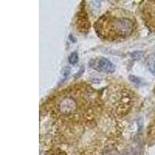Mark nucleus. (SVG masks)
I'll return each instance as SVG.
<instances>
[{"mask_svg": "<svg viewBox=\"0 0 155 155\" xmlns=\"http://www.w3.org/2000/svg\"><path fill=\"white\" fill-rule=\"evenodd\" d=\"M58 109L64 115L71 114L76 109L75 101L71 97H66L58 104Z\"/></svg>", "mask_w": 155, "mask_h": 155, "instance_id": "3", "label": "nucleus"}, {"mask_svg": "<svg viewBox=\"0 0 155 155\" xmlns=\"http://www.w3.org/2000/svg\"><path fill=\"white\" fill-rule=\"evenodd\" d=\"M130 79L131 81H133L134 83H135V84H138V83L140 82V81L139 78H138L137 77L134 76V75L130 76Z\"/></svg>", "mask_w": 155, "mask_h": 155, "instance_id": "5", "label": "nucleus"}, {"mask_svg": "<svg viewBox=\"0 0 155 155\" xmlns=\"http://www.w3.org/2000/svg\"><path fill=\"white\" fill-rule=\"evenodd\" d=\"M78 61V56L77 52H73L69 57V62L71 64H75Z\"/></svg>", "mask_w": 155, "mask_h": 155, "instance_id": "4", "label": "nucleus"}, {"mask_svg": "<svg viewBox=\"0 0 155 155\" xmlns=\"http://www.w3.org/2000/svg\"><path fill=\"white\" fill-rule=\"evenodd\" d=\"M91 67L99 71H103L106 73H112L115 71L114 64L106 58H101L96 61H93V65Z\"/></svg>", "mask_w": 155, "mask_h": 155, "instance_id": "2", "label": "nucleus"}, {"mask_svg": "<svg viewBox=\"0 0 155 155\" xmlns=\"http://www.w3.org/2000/svg\"><path fill=\"white\" fill-rule=\"evenodd\" d=\"M112 29L116 34L128 35L133 30V23L127 18H116L112 21Z\"/></svg>", "mask_w": 155, "mask_h": 155, "instance_id": "1", "label": "nucleus"}]
</instances>
